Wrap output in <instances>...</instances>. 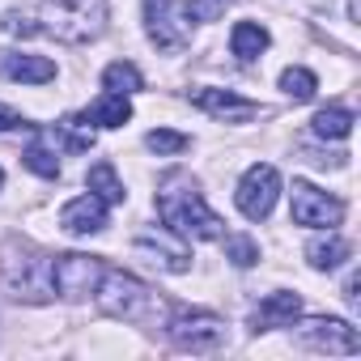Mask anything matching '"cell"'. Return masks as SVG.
Wrapping results in <instances>:
<instances>
[{
    "label": "cell",
    "mask_w": 361,
    "mask_h": 361,
    "mask_svg": "<svg viewBox=\"0 0 361 361\" xmlns=\"http://www.w3.org/2000/svg\"><path fill=\"white\" fill-rule=\"evenodd\" d=\"M340 217H344V204L336 196H327L310 183H293V221L298 226H310V230L327 226L331 230V226H340Z\"/></svg>",
    "instance_id": "30bf717a"
},
{
    "label": "cell",
    "mask_w": 361,
    "mask_h": 361,
    "mask_svg": "<svg viewBox=\"0 0 361 361\" xmlns=\"http://www.w3.org/2000/svg\"><path fill=\"white\" fill-rule=\"evenodd\" d=\"M102 85H106V94H136V90H145V77H140V68L136 64H128V60H115V64H106V73H102Z\"/></svg>",
    "instance_id": "44dd1931"
},
{
    "label": "cell",
    "mask_w": 361,
    "mask_h": 361,
    "mask_svg": "<svg viewBox=\"0 0 361 361\" xmlns=\"http://www.w3.org/2000/svg\"><path fill=\"white\" fill-rule=\"evenodd\" d=\"M0 26H5L9 35H39V26H30V22H22V18H13V13H9L5 22H0Z\"/></svg>",
    "instance_id": "f1b7e54d"
},
{
    "label": "cell",
    "mask_w": 361,
    "mask_h": 361,
    "mask_svg": "<svg viewBox=\"0 0 361 361\" xmlns=\"http://www.w3.org/2000/svg\"><path fill=\"white\" fill-rule=\"evenodd\" d=\"M98 306H102V314H111V319H123V323H145V319H153V310H157V298H153V289L149 285H140L136 276H128V272H115V268H106L102 272V281H98Z\"/></svg>",
    "instance_id": "277c9868"
},
{
    "label": "cell",
    "mask_w": 361,
    "mask_h": 361,
    "mask_svg": "<svg viewBox=\"0 0 361 361\" xmlns=\"http://www.w3.org/2000/svg\"><path fill=\"white\" fill-rule=\"evenodd\" d=\"M226 259H230L234 268H251V264L259 259V247H255L247 234H230V238H226Z\"/></svg>",
    "instance_id": "484cf974"
},
{
    "label": "cell",
    "mask_w": 361,
    "mask_h": 361,
    "mask_svg": "<svg viewBox=\"0 0 361 361\" xmlns=\"http://www.w3.org/2000/svg\"><path fill=\"white\" fill-rule=\"evenodd\" d=\"M157 217L166 221V230H174L178 238H221V217L204 204L200 188L188 174H170L161 178L157 192Z\"/></svg>",
    "instance_id": "6da1fadb"
},
{
    "label": "cell",
    "mask_w": 361,
    "mask_h": 361,
    "mask_svg": "<svg viewBox=\"0 0 361 361\" xmlns=\"http://www.w3.org/2000/svg\"><path fill=\"white\" fill-rule=\"evenodd\" d=\"M85 183H90V192H94L102 204H123V183H119V174H115V166H111V161L90 166Z\"/></svg>",
    "instance_id": "d6986e66"
},
{
    "label": "cell",
    "mask_w": 361,
    "mask_h": 361,
    "mask_svg": "<svg viewBox=\"0 0 361 361\" xmlns=\"http://www.w3.org/2000/svg\"><path fill=\"white\" fill-rule=\"evenodd\" d=\"M170 340L178 348H188V353H213L226 344V319L213 314V310H174L170 323H166Z\"/></svg>",
    "instance_id": "5b68a950"
},
{
    "label": "cell",
    "mask_w": 361,
    "mask_h": 361,
    "mask_svg": "<svg viewBox=\"0 0 361 361\" xmlns=\"http://www.w3.org/2000/svg\"><path fill=\"white\" fill-rule=\"evenodd\" d=\"M281 90H285L293 102H310L314 90H319V81H314L310 68H285V73H281Z\"/></svg>",
    "instance_id": "cb8c5ba5"
},
{
    "label": "cell",
    "mask_w": 361,
    "mask_h": 361,
    "mask_svg": "<svg viewBox=\"0 0 361 361\" xmlns=\"http://www.w3.org/2000/svg\"><path fill=\"white\" fill-rule=\"evenodd\" d=\"M136 251H140V255H157L153 264H161L166 272H188V268H192L188 247H183V243H170L166 234H140V238H136Z\"/></svg>",
    "instance_id": "9a60e30c"
},
{
    "label": "cell",
    "mask_w": 361,
    "mask_h": 361,
    "mask_svg": "<svg viewBox=\"0 0 361 361\" xmlns=\"http://www.w3.org/2000/svg\"><path fill=\"white\" fill-rule=\"evenodd\" d=\"M145 22H149V39L161 51H178L192 39V26H188L183 13H178L174 0H145Z\"/></svg>",
    "instance_id": "9c48e42d"
},
{
    "label": "cell",
    "mask_w": 361,
    "mask_h": 361,
    "mask_svg": "<svg viewBox=\"0 0 361 361\" xmlns=\"http://www.w3.org/2000/svg\"><path fill=\"white\" fill-rule=\"evenodd\" d=\"M264 47H268V30L259 22H238L230 30V51L238 56V64H255Z\"/></svg>",
    "instance_id": "2e32d148"
},
{
    "label": "cell",
    "mask_w": 361,
    "mask_h": 361,
    "mask_svg": "<svg viewBox=\"0 0 361 361\" xmlns=\"http://www.w3.org/2000/svg\"><path fill=\"white\" fill-rule=\"evenodd\" d=\"M192 102L200 111H209L213 119H221V123H247V119L259 115V102H247V98H238L230 90H196Z\"/></svg>",
    "instance_id": "8fae6325"
},
{
    "label": "cell",
    "mask_w": 361,
    "mask_h": 361,
    "mask_svg": "<svg viewBox=\"0 0 361 361\" xmlns=\"http://www.w3.org/2000/svg\"><path fill=\"white\" fill-rule=\"evenodd\" d=\"M102 272H106V264L94 259V255H77V251L73 255H56L51 259V289L60 298H68V302H81V298H90L98 289Z\"/></svg>",
    "instance_id": "8992f818"
},
{
    "label": "cell",
    "mask_w": 361,
    "mask_h": 361,
    "mask_svg": "<svg viewBox=\"0 0 361 361\" xmlns=\"http://www.w3.org/2000/svg\"><path fill=\"white\" fill-rule=\"evenodd\" d=\"M85 119L98 123V128H123V123L132 119V106H128L123 94H102V98L85 111Z\"/></svg>",
    "instance_id": "ac0fdd59"
},
{
    "label": "cell",
    "mask_w": 361,
    "mask_h": 361,
    "mask_svg": "<svg viewBox=\"0 0 361 361\" xmlns=\"http://www.w3.org/2000/svg\"><path fill=\"white\" fill-rule=\"evenodd\" d=\"M302 314V298L298 293H272L251 310V327L255 331H272V327H293V319Z\"/></svg>",
    "instance_id": "5bb4252c"
},
{
    "label": "cell",
    "mask_w": 361,
    "mask_h": 361,
    "mask_svg": "<svg viewBox=\"0 0 361 361\" xmlns=\"http://www.w3.org/2000/svg\"><path fill=\"white\" fill-rule=\"evenodd\" d=\"M56 132L64 136V145H68L73 153H85V149H94V140H98V132H94V123H90L85 115H64V119L56 123Z\"/></svg>",
    "instance_id": "7402d4cb"
},
{
    "label": "cell",
    "mask_w": 361,
    "mask_h": 361,
    "mask_svg": "<svg viewBox=\"0 0 361 361\" xmlns=\"http://www.w3.org/2000/svg\"><path fill=\"white\" fill-rule=\"evenodd\" d=\"M230 0H188V22H213L226 13Z\"/></svg>",
    "instance_id": "4316f807"
},
{
    "label": "cell",
    "mask_w": 361,
    "mask_h": 361,
    "mask_svg": "<svg viewBox=\"0 0 361 361\" xmlns=\"http://www.w3.org/2000/svg\"><path fill=\"white\" fill-rule=\"evenodd\" d=\"M276 196H281V174H276V166H251V170L238 178V192H234L238 213H243L247 221H264V217L272 213Z\"/></svg>",
    "instance_id": "52a82bcc"
},
{
    "label": "cell",
    "mask_w": 361,
    "mask_h": 361,
    "mask_svg": "<svg viewBox=\"0 0 361 361\" xmlns=\"http://www.w3.org/2000/svg\"><path fill=\"white\" fill-rule=\"evenodd\" d=\"M0 281L5 289L18 298V302H30V306H43L51 302V255L26 247V243H9L0 251Z\"/></svg>",
    "instance_id": "7a4b0ae2"
},
{
    "label": "cell",
    "mask_w": 361,
    "mask_h": 361,
    "mask_svg": "<svg viewBox=\"0 0 361 361\" xmlns=\"http://www.w3.org/2000/svg\"><path fill=\"white\" fill-rule=\"evenodd\" d=\"M0 188H5V170H0Z\"/></svg>",
    "instance_id": "f546056e"
},
{
    "label": "cell",
    "mask_w": 361,
    "mask_h": 361,
    "mask_svg": "<svg viewBox=\"0 0 361 361\" xmlns=\"http://www.w3.org/2000/svg\"><path fill=\"white\" fill-rule=\"evenodd\" d=\"M0 77L22 81V85H47V81H56V64L43 60V56H26V51L0 47Z\"/></svg>",
    "instance_id": "7c38bea8"
},
{
    "label": "cell",
    "mask_w": 361,
    "mask_h": 361,
    "mask_svg": "<svg viewBox=\"0 0 361 361\" xmlns=\"http://www.w3.org/2000/svg\"><path fill=\"white\" fill-rule=\"evenodd\" d=\"M13 128H26V119H22L13 106H5V102H0V136H5V132H13Z\"/></svg>",
    "instance_id": "83f0119b"
},
{
    "label": "cell",
    "mask_w": 361,
    "mask_h": 361,
    "mask_svg": "<svg viewBox=\"0 0 361 361\" xmlns=\"http://www.w3.org/2000/svg\"><path fill=\"white\" fill-rule=\"evenodd\" d=\"M310 128H314V136H323V140H344V136L353 132V111H348V106H323V111L310 119Z\"/></svg>",
    "instance_id": "ffe728a7"
},
{
    "label": "cell",
    "mask_w": 361,
    "mask_h": 361,
    "mask_svg": "<svg viewBox=\"0 0 361 361\" xmlns=\"http://www.w3.org/2000/svg\"><path fill=\"white\" fill-rule=\"evenodd\" d=\"M22 161H26L39 178H56V174H60V161H56V153L47 149V132H35V140L26 145Z\"/></svg>",
    "instance_id": "603a6c76"
},
{
    "label": "cell",
    "mask_w": 361,
    "mask_h": 361,
    "mask_svg": "<svg viewBox=\"0 0 361 361\" xmlns=\"http://www.w3.org/2000/svg\"><path fill=\"white\" fill-rule=\"evenodd\" d=\"M145 145L153 149V153H161V157H170V153H183L192 140L183 136V132H170V128H153L149 136H145Z\"/></svg>",
    "instance_id": "d4e9b609"
},
{
    "label": "cell",
    "mask_w": 361,
    "mask_h": 361,
    "mask_svg": "<svg viewBox=\"0 0 361 361\" xmlns=\"http://www.w3.org/2000/svg\"><path fill=\"white\" fill-rule=\"evenodd\" d=\"M298 340L314 353H340V357L361 353V340L344 319H306V323H298Z\"/></svg>",
    "instance_id": "ba28073f"
},
{
    "label": "cell",
    "mask_w": 361,
    "mask_h": 361,
    "mask_svg": "<svg viewBox=\"0 0 361 361\" xmlns=\"http://www.w3.org/2000/svg\"><path fill=\"white\" fill-rule=\"evenodd\" d=\"M60 226H64L68 234H77V238L98 234V230L106 226V204H102L94 192H85V196H77V200H68V204L60 209Z\"/></svg>",
    "instance_id": "4fadbf2b"
},
{
    "label": "cell",
    "mask_w": 361,
    "mask_h": 361,
    "mask_svg": "<svg viewBox=\"0 0 361 361\" xmlns=\"http://www.w3.org/2000/svg\"><path fill=\"white\" fill-rule=\"evenodd\" d=\"M348 255H353V247H348V238H340V234H323V238H314V243L306 247V259H310V268H319V272L340 268Z\"/></svg>",
    "instance_id": "e0dca14e"
},
{
    "label": "cell",
    "mask_w": 361,
    "mask_h": 361,
    "mask_svg": "<svg viewBox=\"0 0 361 361\" xmlns=\"http://www.w3.org/2000/svg\"><path fill=\"white\" fill-rule=\"evenodd\" d=\"M43 30L60 43H90L106 30V0H43Z\"/></svg>",
    "instance_id": "3957f363"
}]
</instances>
